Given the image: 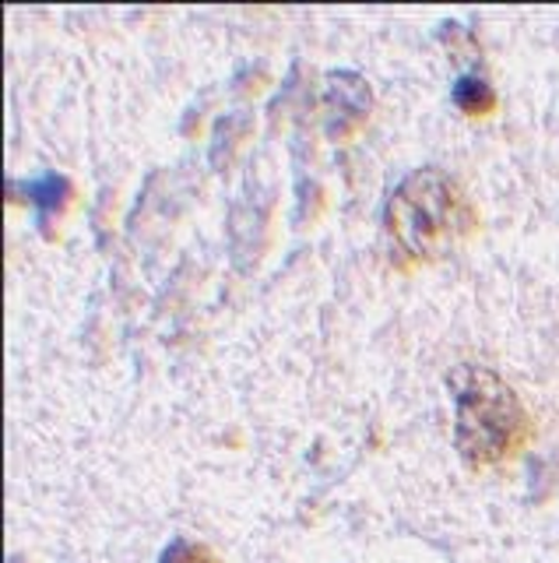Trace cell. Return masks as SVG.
I'll use <instances>...</instances> for the list:
<instances>
[{
    "instance_id": "cell-1",
    "label": "cell",
    "mask_w": 559,
    "mask_h": 563,
    "mask_svg": "<svg viewBox=\"0 0 559 563\" xmlns=\"http://www.w3.org/2000/svg\"><path fill=\"white\" fill-rule=\"evenodd\" d=\"M383 225L401 264H433L465 243L479 225V211L447 169H415L383 208Z\"/></svg>"
},
{
    "instance_id": "cell-2",
    "label": "cell",
    "mask_w": 559,
    "mask_h": 563,
    "mask_svg": "<svg viewBox=\"0 0 559 563\" xmlns=\"http://www.w3.org/2000/svg\"><path fill=\"white\" fill-rule=\"evenodd\" d=\"M447 387L454 395V440L465 465L489 468L524 448L532 419L496 369L461 363L447 374Z\"/></svg>"
},
{
    "instance_id": "cell-3",
    "label": "cell",
    "mask_w": 559,
    "mask_h": 563,
    "mask_svg": "<svg viewBox=\"0 0 559 563\" xmlns=\"http://www.w3.org/2000/svg\"><path fill=\"white\" fill-rule=\"evenodd\" d=\"M324 113H327V137L331 141L356 137L373 113L370 81H366L362 75H356V70H335V75H327Z\"/></svg>"
},
{
    "instance_id": "cell-4",
    "label": "cell",
    "mask_w": 559,
    "mask_h": 563,
    "mask_svg": "<svg viewBox=\"0 0 559 563\" xmlns=\"http://www.w3.org/2000/svg\"><path fill=\"white\" fill-rule=\"evenodd\" d=\"M22 194L32 205H36L40 225H43V233L49 236V222H57L75 201V184L67 180V176H60V173H43V176H36V180H25Z\"/></svg>"
},
{
    "instance_id": "cell-5",
    "label": "cell",
    "mask_w": 559,
    "mask_h": 563,
    "mask_svg": "<svg viewBox=\"0 0 559 563\" xmlns=\"http://www.w3.org/2000/svg\"><path fill=\"white\" fill-rule=\"evenodd\" d=\"M450 99H454V106H458V110L468 113V117H489V113L496 110V92H493V85L482 81V78H476V75H465V78L454 81Z\"/></svg>"
},
{
    "instance_id": "cell-6",
    "label": "cell",
    "mask_w": 559,
    "mask_h": 563,
    "mask_svg": "<svg viewBox=\"0 0 559 563\" xmlns=\"http://www.w3.org/2000/svg\"><path fill=\"white\" fill-rule=\"evenodd\" d=\"M163 563H219V560L204 542L177 539V542H169V550L163 553Z\"/></svg>"
}]
</instances>
